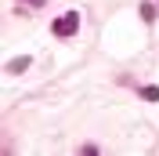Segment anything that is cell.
<instances>
[{
    "instance_id": "obj_1",
    "label": "cell",
    "mask_w": 159,
    "mask_h": 156,
    "mask_svg": "<svg viewBox=\"0 0 159 156\" xmlns=\"http://www.w3.org/2000/svg\"><path fill=\"white\" fill-rule=\"evenodd\" d=\"M76 29H80V15H76V11L58 15V18H54V26H51V33H54V37H76Z\"/></svg>"
},
{
    "instance_id": "obj_2",
    "label": "cell",
    "mask_w": 159,
    "mask_h": 156,
    "mask_svg": "<svg viewBox=\"0 0 159 156\" xmlns=\"http://www.w3.org/2000/svg\"><path fill=\"white\" fill-rule=\"evenodd\" d=\"M25 69H29V55H18L7 62V73H25Z\"/></svg>"
},
{
    "instance_id": "obj_3",
    "label": "cell",
    "mask_w": 159,
    "mask_h": 156,
    "mask_svg": "<svg viewBox=\"0 0 159 156\" xmlns=\"http://www.w3.org/2000/svg\"><path fill=\"white\" fill-rule=\"evenodd\" d=\"M141 18H145V22L156 18V4H141Z\"/></svg>"
},
{
    "instance_id": "obj_4",
    "label": "cell",
    "mask_w": 159,
    "mask_h": 156,
    "mask_svg": "<svg viewBox=\"0 0 159 156\" xmlns=\"http://www.w3.org/2000/svg\"><path fill=\"white\" fill-rule=\"evenodd\" d=\"M145 98H148V102H159V87H156V84H148V87H145Z\"/></svg>"
}]
</instances>
